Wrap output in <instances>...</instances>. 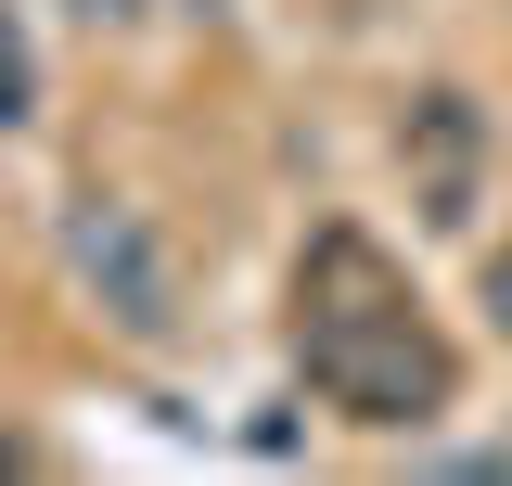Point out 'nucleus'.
Instances as JSON below:
<instances>
[{
  "instance_id": "nucleus-4",
  "label": "nucleus",
  "mask_w": 512,
  "mask_h": 486,
  "mask_svg": "<svg viewBox=\"0 0 512 486\" xmlns=\"http://www.w3.org/2000/svg\"><path fill=\"white\" fill-rule=\"evenodd\" d=\"M39 116V52H26V13L0 0V128H26Z\"/></svg>"
},
{
  "instance_id": "nucleus-1",
  "label": "nucleus",
  "mask_w": 512,
  "mask_h": 486,
  "mask_svg": "<svg viewBox=\"0 0 512 486\" xmlns=\"http://www.w3.org/2000/svg\"><path fill=\"white\" fill-rule=\"evenodd\" d=\"M295 371L359 435H423L461 410V346L436 333V307L410 295V269L359 218H320L295 256Z\"/></svg>"
},
{
  "instance_id": "nucleus-2",
  "label": "nucleus",
  "mask_w": 512,
  "mask_h": 486,
  "mask_svg": "<svg viewBox=\"0 0 512 486\" xmlns=\"http://www.w3.org/2000/svg\"><path fill=\"white\" fill-rule=\"evenodd\" d=\"M52 243H64V269H77V295L103 307L128 346H167L180 333V256H167V231L128 192H77Z\"/></svg>"
},
{
  "instance_id": "nucleus-3",
  "label": "nucleus",
  "mask_w": 512,
  "mask_h": 486,
  "mask_svg": "<svg viewBox=\"0 0 512 486\" xmlns=\"http://www.w3.org/2000/svg\"><path fill=\"white\" fill-rule=\"evenodd\" d=\"M410 180H423V218H436V231L474 218V192H487V116H474L461 90H423V103H410Z\"/></svg>"
},
{
  "instance_id": "nucleus-5",
  "label": "nucleus",
  "mask_w": 512,
  "mask_h": 486,
  "mask_svg": "<svg viewBox=\"0 0 512 486\" xmlns=\"http://www.w3.org/2000/svg\"><path fill=\"white\" fill-rule=\"evenodd\" d=\"M487 333H500V346H512V243H500V256H487Z\"/></svg>"
},
{
  "instance_id": "nucleus-6",
  "label": "nucleus",
  "mask_w": 512,
  "mask_h": 486,
  "mask_svg": "<svg viewBox=\"0 0 512 486\" xmlns=\"http://www.w3.org/2000/svg\"><path fill=\"white\" fill-rule=\"evenodd\" d=\"M0 474H39V448H26V435H0Z\"/></svg>"
},
{
  "instance_id": "nucleus-7",
  "label": "nucleus",
  "mask_w": 512,
  "mask_h": 486,
  "mask_svg": "<svg viewBox=\"0 0 512 486\" xmlns=\"http://www.w3.org/2000/svg\"><path fill=\"white\" fill-rule=\"evenodd\" d=\"M77 13H90V26H128V13H141V0H77Z\"/></svg>"
}]
</instances>
